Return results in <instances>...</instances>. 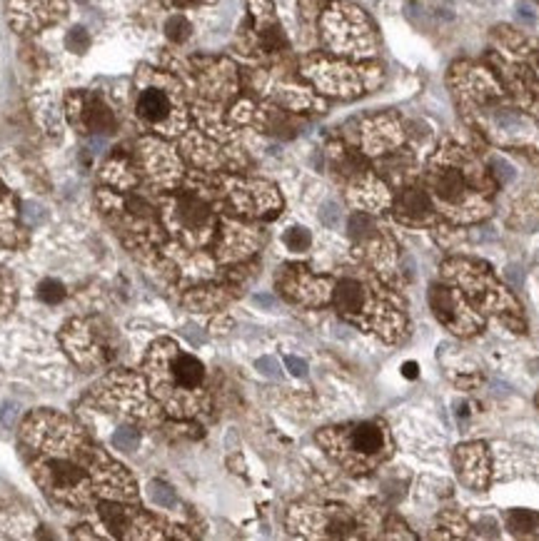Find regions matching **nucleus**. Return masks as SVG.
Listing matches in <instances>:
<instances>
[{"label": "nucleus", "mask_w": 539, "mask_h": 541, "mask_svg": "<svg viewBox=\"0 0 539 541\" xmlns=\"http://www.w3.org/2000/svg\"><path fill=\"white\" fill-rule=\"evenodd\" d=\"M68 47L73 52H85L90 47V35L85 33V28H73L68 33Z\"/></svg>", "instance_id": "nucleus-12"}, {"label": "nucleus", "mask_w": 539, "mask_h": 541, "mask_svg": "<svg viewBox=\"0 0 539 541\" xmlns=\"http://www.w3.org/2000/svg\"><path fill=\"white\" fill-rule=\"evenodd\" d=\"M534 519H537L534 514L517 509V512L510 514V529H512V531H529V529H532Z\"/></svg>", "instance_id": "nucleus-13"}, {"label": "nucleus", "mask_w": 539, "mask_h": 541, "mask_svg": "<svg viewBox=\"0 0 539 541\" xmlns=\"http://www.w3.org/2000/svg\"><path fill=\"white\" fill-rule=\"evenodd\" d=\"M402 372H404V377H417V366H415V362H407V364L402 366Z\"/></svg>", "instance_id": "nucleus-20"}, {"label": "nucleus", "mask_w": 539, "mask_h": 541, "mask_svg": "<svg viewBox=\"0 0 539 541\" xmlns=\"http://www.w3.org/2000/svg\"><path fill=\"white\" fill-rule=\"evenodd\" d=\"M15 417H18V404H15V401H6V404L0 407V424L10 429V427L15 424Z\"/></svg>", "instance_id": "nucleus-16"}, {"label": "nucleus", "mask_w": 539, "mask_h": 541, "mask_svg": "<svg viewBox=\"0 0 539 541\" xmlns=\"http://www.w3.org/2000/svg\"><path fill=\"white\" fill-rule=\"evenodd\" d=\"M334 302H337V307L347 314L362 309V285L355 282V279H345V282H340L337 290H334Z\"/></svg>", "instance_id": "nucleus-4"}, {"label": "nucleus", "mask_w": 539, "mask_h": 541, "mask_svg": "<svg viewBox=\"0 0 539 541\" xmlns=\"http://www.w3.org/2000/svg\"><path fill=\"white\" fill-rule=\"evenodd\" d=\"M172 369V379H175L177 387H185V390H195L200 387V382L205 379V366L202 362L195 360L190 355H182V352H175L170 362Z\"/></svg>", "instance_id": "nucleus-2"}, {"label": "nucleus", "mask_w": 539, "mask_h": 541, "mask_svg": "<svg viewBox=\"0 0 539 541\" xmlns=\"http://www.w3.org/2000/svg\"><path fill=\"white\" fill-rule=\"evenodd\" d=\"M255 302H260V304H272V299H270V297H255Z\"/></svg>", "instance_id": "nucleus-21"}, {"label": "nucleus", "mask_w": 539, "mask_h": 541, "mask_svg": "<svg viewBox=\"0 0 539 541\" xmlns=\"http://www.w3.org/2000/svg\"><path fill=\"white\" fill-rule=\"evenodd\" d=\"M424 209H429V202L427 198H424L422 192H407L402 198V212L404 215H417V217H422Z\"/></svg>", "instance_id": "nucleus-7"}, {"label": "nucleus", "mask_w": 539, "mask_h": 541, "mask_svg": "<svg viewBox=\"0 0 539 541\" xmlns=\"http://www.w3.org/2000/svg\"><path fill=\"white\" fill-rule=\"evenodd\" d=\"M320 217H323V222L327 227H334L337 225V220H340V212H337V205H332V202H327L325 205V209L320 212Z\"/></svg>", "instance_id": "nucleus-19"}, {"label": "nucleus", "mask_w": 539, "mask_h": 541, "mask_svg": "<svg viewBox=\"0 0 539 541\" xmlns=\"http://www.w3.org/2000/svg\"><path fill=\"white\" fill-rule=\"evenodd\" d=\"M112 444H115L117 449H123V452H133V449H138V444H140V436H138L135 429H117L115 434H112Z\"/></svg>", "instance_id": "nucleus-10"}, {"label": "nucleus", "mask_w": 539, "mask_h": 541, "mask_svg": "<svg viewBox=\"0 0 539 541\" xmlns=\"http://www.w3.org/2000/svg\"><path fill=\"white\" fill-rule=\"evenodd\" d=\"M150 499H153L158 506H163V509H172V506L177 504L175 491H172V489L168 487L165 482H153V484H150Z\"/></svg>", "instance_id": "nucleus-6"}, {"label": "nucleus", "mask_w": 539, "mask_h": 541, "mask_svg": "<svg viewBox=\"0 0 539 541\" xmlns=\"http://www.w3.org/2000/svg\"><path fill=\"white\" fill-rule=\"evenodd\" d=\"M310 242H312V237H310V232H307L305 227H290L288 232H285V244H288L290 250H295V252L307 250Z\"/></svg>", "instance_id": "nucleus-8"}, {"label": "nucleus", "mask_w": 539, "mask_h": 541, "mask_svg": "<svg viewBox=\"0 0 539 541\" xmlns=\"http://www.w3.org/2000/svg\"><path fill=\"white\" fill-rule=\"evenodd\" d=\"M190 30H193V28H190V23L185 20V17H180V15L170 17V20H168V25H165V33H168V38H170V40H175V43L188 40Z\"/></svg>", "instance_id": "nucleus-9"}, {"label": "nucleus", "mask_w": 539, "mask_h": 541, "mask_svg": "<svg viewBox=\"0 0 539 541\" xmlns=\"http://www.w3.org/2000/svg\"><path fill=\"white\" fill-rule=\"evenodd\" d=\"M462 192V177L457 172H447L445 177L440 180V195L447 200H452L455 195Z\"/></svg>", "instance_id": "nucleus-11"}, {"label": "nucleus", "mask_w": 539, "mask_h": 541, "mask_svg": "<svg viewBox=\"0 0 539 541\" xmlns=\"http://www.w3.org/2000/svg\"><path fill=\"white\" fill-rule=\"evenodd\" d=\"M258 369L265 374V377H280V364H277V360H272V357L258 360Z\"/></svg>", "instance_id": "nucleus-17"}, {"label": "nucleus", "mask_w": 539, "mask_h": 541, "mask_svg": "<svg viewBox=\"0 0 539 541\" xmlns=\"http://www.w3.org/2000/svg\"><path fill=\"white\" fill-rule=\"evenodd\" d=\"M25 225L28 227H40L43 222L47 220V215H45V209L40 207V205H25Z\"/></svg>", "instance_id": "nucleus-15"}, {"label": "nucleus", "mask_w": 539, "mask_h": 541, "mask_svg": "<svg viewBox=\"0 0 539 541\" xmlns=\"http://www.w3.org/2000/svg\"><path fill=\"white\" fill-rule=\"evenodd\" d=\"M350 230L355 237H367V235H372L375 225H372V220H369L367 215H355L350 222Z\"/></svg>", "instance_id": "nucleus-14"}, {"label": "nucleus", "mask_w": 539, "mask_h": 541, "mask_svg": "<svg viewBox=\"0 0 539 541\" xmlns=\"http://www.w3.org/2000/svg\"><path fill=\"white\" fill-rule=\"evenodd\" d=\"M65 297V287L60 285L58 279H43L40 285H38V299L45 304H58L63 302Z\"/></svg>", "instance_id": "nucleus-5"}, {"label": "nucleus", "mask_w": 539, "mask_h": 541, "mask_svg": "<svg viewBox=\"0 0 539 541\" xmlns=\"http://www.w3.org/2000/svg\"><path fill=\"white\" fill-rule=\"evenodd\" d=\"M285 364H288V369L295 374V377H305V374H307V362L300 360V357H288V360H285Z\"/></svg>", "instance_id": "nucleus-18"}, {"label": "nucleus", "mask_w": 539, "mask_h": 541, "mask_svg": "<svg viewBox=\"0 0 539 541\" xmlns=\"http://www.w3.org/2000/svg\"><path fill=\"white\" fill-rule=\"evenodd\" d=\"M350 447L357 454L372 457L385 447V431L377 424H357L350 431Z\"/></svg>", "instance_id": "nucleus-3"}, {"label": "nucleus", "mask_w": 539, "mask_h": 541, "mask_svg": "<svg viewBox=\"0 0 539 541\" xmlns=\"http://www.w3.org/2000/svg\"><path fill=\"white\" fill-rule=\"evenodd\" d=\"M170 112L172 103L168 98V93L160 90V87H147L138 98V115L145 122H150V125H163L170 117Z\"/></svg>", "instance_id": "nucleus-1"}]
</instances>
